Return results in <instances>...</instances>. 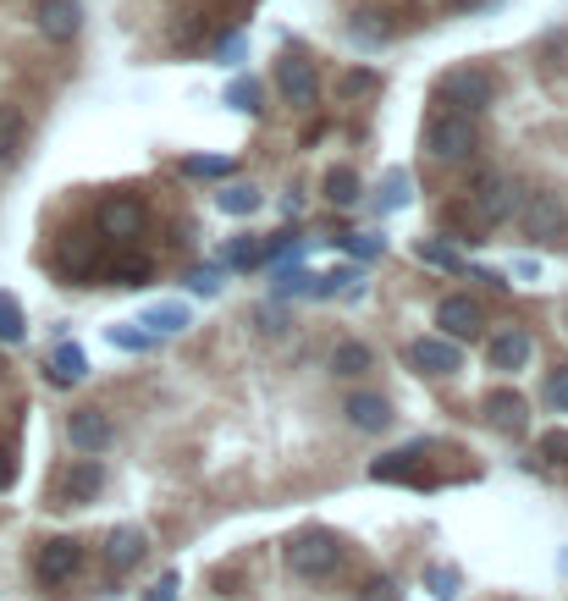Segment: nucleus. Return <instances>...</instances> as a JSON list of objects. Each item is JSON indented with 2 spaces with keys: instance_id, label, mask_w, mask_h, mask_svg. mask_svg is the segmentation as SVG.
<instances>
[{
  "instance_id": "obj_38",
  "label": "nucleus",
  "mask_w": 568,
  "mask_h": 601,
  "mask_svg": "<svg viewBox=\"0 0 568 601\" xmlns=\"http://www.w3.org/2000/svg\"><path fill=\"white\" fill-rule=\"evenodd\" d=\"M232 260H238V266H260V260H266V243H238Z\"/></svg>"
},
{
  "instance_id": "obj_3",
  "label": "nucleus",
  "mask_w": 568,
  "mask_h": 601,
  "mask_svg": "<svg viewBox=\"0 0 568 601\" xmlns=\"http://www.w3.org/2000/svg\"><path fill=\"white\" fill-rule=\"evenodd\" d=\"M426 154L430 160H441V166H458V160H469L475 154V122L464 117V111H430L426 117Z\"/></svg>"
},
{
  "instance_id": "obj_41",
  "label": "nucleus",
  "mask_w": 568,
  "mask_h": 601,
  "mask_svg": "<svg viewBox=\"0 0 568 601\" xmlns=\"http://www.w3.org/2000/svg\"><path fill=\"white\" fill-rule=\"evenodd\" d=\"M260 331L277 337V331H282V314H277V309H260Z\"/></svg>"
},
{
  "instance_id": "obj_35",
  "label": "nucleus",
  "mask_w": 568,
  "mask_h": 601,
  "mask_svg": "<svg viewBox=\"0 0 568 601\" xmlns=\"http://www.w3.org/2000/svg\"><path fill=\"white\" fill-rule=\"evenodd\" d=\"M398 204H409V177L403 171L387 177V210H398Z\"/></svg>"
},
{
  "instance_id": "obj_12",
  "label": "nucleus",
  "mask_w": 568,
  "mask_h": 601,
  "mask_svg": "<svg viewBox=\"0 0 568 601\" xmlns=\"http://www.w3.org/2000/svg\"><path fill=\"white\" fill-rule=\"evenodd\" d=\"M67 442H72L78 452H106L111 448V420H106V409H72Z\"/></svg>"
},
{
  "instance_id": "obj_29",
  "label": "nucleus",
  "mask_w": 568,
  "mask_h": 601,
  "mask_svg": "<svg viewBox=\"0 0 568 601\" xmlns=\"http://www.w3.org/2000/svg\"><path fill=\"white\" fill-rule=\"evenodd\" d=\"M28 337V320H22V309L11 293H0V342H22Z\"/></svg>"
},
{
  "instance_id": "obj_4",
  "label": "nucleus",
  "mask_w": 568,
  "mask_h": 601,
  "mask_svg": "<svg viewBox=\"0 0 568 601\" xmlns=\"http://www.w3.org/2000/svg\"><path fill=\"white\" fill-rule=\"evenodd\" d=\"M436 100H441L447 111L475 117V111H486V106L497 100V78H491L486 67H452V72L436 83Z\"/></svg>"
},
{
  "instance_id": "obj_36",
  "label": "nucleus",
  "mask_w": 568,
  "mask_h": 601,
  "mask_svg": "<svg viewBox=\"0 0 568 601\" xmlns=\"http://www.w3.org/2000/svg\"><path fill=\"white\" fill-rule=\"evenodd\" d=\"M188 288H193V293H205V299H216V293H221V271H193V277H188Z\"/></svg>"
},
{
  "instance_id": "obj_40",
  "label": "nucleus",
  "mask_w": 568,
  "mask_h": 601,
  "mask_svg": "<svg viewBox=\"0 0 568 601\" xmlns=\"http://www.w3.org/2000/svg\"><path fill=\"white\" fill-rule=\"evenodd\" d=\"M171 597H177V574H166V580L149 591V601H171Z\"/></svg>"
},
{
  "instance_id": "obj_23",
  "label": "nucleus",
  "mask_w": 568,
  "mask_h": 601,
  "mask_svg": "<svg viewBox=\"0 0 568 601\" xmlns=\"http://www.w3.org/2000/svg\"><path fill=\"white\" fill-rule=\"evenodd\" d=\"M22 133H28V128H22V111H17V106H0V166H6V160H17V150H22Z\"/></svg>"
},
{
  "instance_id": "obj_43",
  "label": "nucleus",
  "mask_w": 568,
  "mask_h": 601,
  "mask_svg": "<svg viewBox=\"0 0 568 601\" xmlns=\"http://www.w3.org/2000/svg\"><path fill=\"white\" fill-rule=\"evenodd\" d=\"M458 6H464V11H486L491 0H458Z\"/></svg>"
},
{
  "instance_id": "obj_27",
  "label": "nucleus",
  "mask_w": 568,
  "mask_h": 601,
  "mask_svg": "<svg viewBox=\"0 0 568 601\" xmlns=\"http://www.w3.org/2000/svg\"><path fill=\"white\" fill-rule=\"evenodd\" d=\"M139 325H149L155 337H160V331H182V325H188V309H182V303H155V309H143Z\"/></svg>"
},
{
  "instance_id": "obj_10",
  "label": "nucleus",
  "mask_w": 568,
  "mask_h": 601,
  "mask_svg": "<svg viewBox=\"0 0 568 601\" xmlns=\"http://www.w3.org/2000/svg\"><path fill=\"white\" fill-rule=\"evenodd\" d=\"M530 353H536V337H530L525 325H502V331L486 342L491 370H525V364H530Z\"/></svg>"
},
{
  "instance_id": "obj_7",
  "label": "nucleus",
  "mask_w": 568,
  "mask_h": 601,
  "mask_svg": "<svg viewBox=\"0 0 568 601\" xmlns=\"http://www.w3.org/2000/svg\"><path fill=\"white\" fill-rule=\"evenodd\" d=\"M100 238H111V243H133L143 238V227H149V210H143L133 193H111L106 204H100Z\"/></svg>"
},
{
  "instance_id": "obj_39",
  "label": "nucleus",
  "mask_w": 568,
  "mask_h": 601,
  "mask_svg": "<svg viewBox=\"0 0 568 601\" xmlns=\"http://www.w3.org/2000/svg\"><path fill=\"white\" fill-rule=\"evenodd\" d=\"M365 601H398L392 580H370V585H365Z\"/></svg>"
},
{
  "instance_id": "obj_11",
  "label": "nucleus",
  "mask_w": 568,
  "mask_h": 601,
  "mask_svg": "<svg viewBox=\"0 0 568 601\" xmlns=\"http://www.w3.org/2000/svg\"><path fill=\"white\" fill-rule=\"evenodd\" d=\"M33 22H39L44 39L67 44V39H78V28H83V6H78V0H39V6H33Z\"/></svg>"
},
{
  "instance_id": "obj_5",
  "label": "nucleus",
  "mask_w": 568,
  "mask_h": 601,
  "mask_svg": "<svg viewBox=\"0 0 568 601\" xmlns=\"http://www.w3.org/2000/svg\"><path fill=\"white\" fill-rule=\"evenodd\" d=\"M519 227H525V238L530 243H558L568 232V210L558 193H547V188H536V193H525L519 199Z\"/></svg>"
},
{
  "instance_id": "obj_18",
  "label": "nucleus",
  "mask_w": 568,
  "mask_h": 601,
  "mask_svg": "<svg viewBox=\"0 0 568 601\" xmlns=\"http://www.w3.org/2000/svg\"><path fill=\"white\" fill-rule=\"evenodd\" d=\"M61 266H67L72 277H94V266H100V249H94V238H89V232H72V238L61 243Z\"/></svg>"
},
{
  "instance_id": "obj_14",
  "label": "nucleus",
  "mask_w": 568,
  "mask_h": 601,
  "mask_svg": "<svg viewBox=\"0 0 568 601\" xmlns=\"http://www.w3.org/2000/svg\"><path fill=\"white\" fill-rule=\"evenodd\" d=\"M486 420H491L497 431H508V437H525V431H530V403H525L519 392L497 387V392L486 398Z\"/></svg>"
},
{
  "instance_id": "obj_31",
  "label": "nucleus",
  "mask_w": 568,
  "mask_h": 601,
  "mask_svg": "<svg viewBox=\"0 0 568 601\" xmlns=\"http://www.w3.org/2000/svg\"><path fill=\"white\" fill-rule=\"evenodd\" d=\"M111 342H117V348H133V353H139V348H149V342H155V331H133V325H111Z\"/></svg>"
},
{
  "instance_id": "obj_32",
  "label": "nucleus",
  "mask_w": 568,
  "mask_h": 601,
  "mask_svg": "<svg viewBox=\"0 0 568 601\" xmlns=\"http://www.w3.org/2000/svg\"><path fill=\"white\" fill-rule=\"evenodd\" d=\"M348 254H359V260H370V254H381V238H365V232H348V238H337Z\"/></svg>"
},
{
  "instance_id": "obj_42",
  "label": "nucleus",
  "mask_w": 568,
  "mask_h": 601,
  "mask_svg": "<svg viewBox=\"0 0 568 601\" xmlns=\"http://www.w3.org/2000/svg\"><path fill=\"white\" fill-rule=\"evenodd\" d=\"M11 480H17V463H11V452L0 448V491H6V485H11Z\"/></svg>"
},
{
  "instance_id": "obj_6",
  "label": "nucleus",
  "mask_w": 568,
  "mask_h": 601,
  "mask_svg": "<svg viewBox=\"0 0 568 601\" xmlns=\"http://www.w3.org/2000/svg\"><path fill=\"white\" fill-rule=\"evenodd\" d=\"M83 569V547L72 541V535H56V541H44L39 552H33V580L39 585H72V574Z\"/></svg>"
},
{
  "instance_id": "obj_15",
  "label": "nucleus",
  "mask_w": 568,
  "mask_h": 601,
  "mask_svg": "<svg viewBox=\"0 0 568 601\" xmlns=\"http://www.w3.org/2000/svg\"><path fill=\"white\" fill-rule=\"evenodd\" d=\"M106 491V469L94 463V458H83V463H72L67 474H61V497L67 502H94Z\"/></svg>"
},
{
  "instance_id": "obj_33",
  "label": "nucleus",
  "mask_w": 568,
  "mask_h": 601,
  "mask_svg": "<svg viewBox=\"0 0 568 601\" xmlns=\"http://www.w3.org/2000/svg\"><path fill=\"white\" fill-rule=\"evenodd\" d=\"M541 458L547 463H568V431H547L541 437Z\"/></svg>"
},
{
  "instance_id": "obj_44",
  "label": "nucleus",
  "mask_w": 568,
  "mask_h": 601,
  "mask_svg": "<svg viewBox=\"0 0 568 601\" xmlns=\"http://www.w3.org/2000/svg\"><path fill=\"white\" fill-rule=\"evenodd\" d=\"M0 370H6V364H0Z\"/></svg>"
},
{
  "instance_id": "obj_13",
  "label": "nucleus",
  "mask_w": 568,
  "mask_h": 601,
  "mask_svg": "<svg viewBox=\"0 0 568 601\" xmlns=\"http://www.w3.org/2000/svg\"><path fill=\"white\" fill-rule=\"evenodd\" d=\"M409 359H415L426 375H458V370H464V353H458L452 337H420V342L409 348Z\"/></svg>"
},
{
  "instance_id": "obj_16",
  "label": "nucleus",
  "mask_w": 568,
  "mask_h": 601,
  "mask_svg": "<svg viewBox=\"0 0 568 601\" xmlns=\"http://www.w3.org/2000/svg\"><path fill=\"white\" fill-rule=\"evenodd\" d=\"M143 552H149V541H143L139 524H122V530H111V541H106V558H111V569H117V574L139 569Z\"/></svg>"
},
{
  "instance_id": "obj_24",
  "label": "nucleus",
  "mask_w": 568,
  "mask_h": 601,
  "mask_svg": "<svg viewBox=\"0 0 568 601\" xmlns=\"http://www.w3.org/2000/svg\"><path fill=\"white\" fill-rule=\"evenodd\" d=\"M326 199H331V204H359V171H353V166L326 171Z\"/></svg>"
},
{
  "instance_id": "obj_8",
  "label": "nucleus",
  "mask_w": 568,
  "mask_h": 601,
  "mask_svg": "<svg viewBox=\"0 0 568 601\" xmlns=\"http://www.w3.org/2000/svg\"><path fill=\"white\" fill-rule=\"evenodd\" d=\"M277 89H282L292 106H315V100H320V72H315V61L287 50L282 61H277Z\"/></svg>"
},
{
  "instance_id": "obj_34",
  "label": "nucleus",
  "mask_w": 568,
  "mask_h": 601,
  "mask_svg": "<svg viewBox=\"0 0 568 601\" xmlns=\"http://www.w3.org/2000/svg\"><path fill=\"white\" fill-rule=\"evenodd\" d=\"M182 171H188V177H227V171H232V160H205V154H199V160H188Z\"/></svg>"
},
{
  "instance_id": "obj_1",
  "label": "nucleus",
  "mask_w": 568,
  "mask_h": 601,
  "mask_svg": "<svg viewBox=\"0 0 568 601\" xmlns=\"http://www.w3.org/2000/svg\"><path fill=\"white\" fill-rule=\"evenodd\" d=\"M282 558L298 580H326V574H337V563H342V541H337L331 530H298V535L287 541Z\"/></svg>"
},
{
  "instance_id": "obj_9",
  "label": "nucleus",
  "mask_w": 568,
  "mask_h": 601,
  "mask_svg": "<svg viewBox=\"0 0 568 601\" xmlns=\"http://www.w3.org/2000/svg\"><path fill=\"white\" fill-rule=\"evenodd\" d=\"M436 325H441L452 342H475L480 325H486V309H480L475 299H464V293H452V299L436 303Z\"/></svg>"
},
{
  "instance_id": "obj_28",
  "label": "nucleus",
  "mask_w": 568,
  "mask_h": 601,
  "mask_svg": "<svg viewBox=\"0 0 568 601\" xmlns=\"http://www.w3.org/2000/svg\"><path fill=\"white\" fill-rule=\"evenodd\" d=\"M415 260H420V266H436V271H458V266H464L441 238H420V243H415Z\"/></svg>"
},
{
  "instance_id": "obj_21",
  "label": "nucleus",
  "mask_w": 568,
  "mask_h": 601,
  "mask_svg": "<svg viewBox=\"0 0 568 601\" xmlns=\"http://www.w3.org/2000/svg\"><path fill=\"white\" fill-rule=\"evenodd\" d=\"M111 282H122V288H143V282H149V260L133 254V249L122 243V254L111 260Z\"/></svg>"
},
{
  "instance_id": "obj_22",
  "label": "nucleus",
  "mask_w": 568,
  "mask_h": 601,
  "mask_svg": "<svg viewBox=\"0 0 568 601\" xmlns=\"http://www.w3.org/2000/svg\"><path fill=\"white\" fill-rule=\"evenodd\" d=\"M415 463H420V448H403V452H392V458H376L370 474L376 480H415Z\"/></svg>"
},
{
  "instance_id": "obj_20",
  "label": "nucleus",
  "mask_w": 568,
  "mask_h": 601,
  "mask_svg": "<svg viewBox=\"0 0 568 601\" xmlns=\"http://www.w3.org/2000/svg\"><path fill=\"white\" fill-rule=\"evenodd\" d=\"M365 94H381V72L353 67V72H342V78H337V100H365Z\"/></svg>"
},
{
  "instance_id": "obj_2",
  "label": "nucleus",
  "mask_w": 568,
  "mask_h": 601,
  "mask_svg": "<svg viewBox=\"0 0 568 601\" xmlns=\"http://www.w3.org/2000/svg\"><path fill=\"white\" fill-rule=\"evenodd\" d=\"M519 182L514 177H502V171H480L475 177V188H469V216L480 221V227H502V221H514L519 216Z\"/></svg>"
},
{
  "instance_id": "obj_30",
  "label": "nucleus",
  "mask_w": 568,
  "mask_h": 601,
  "mask_svg": "<svg viewBox=\"0 0 568 601\" xmlns=\"http://www.w3.org/2000/svg\"><path fill=\"white\" fill-rule=\"evenodd\" d=\"M227 100H232L238 111H249V117H260V111H266V106H260V83H255V78H249V83H232V89H227Z\"/></svg>"
},
{
  "instance_id": "obj_37",
  "label": "nucleus",
  "mask_w": 568,
  "mask_h": 601,
  "mask_svg": "<svg viewBox=\"0 0 568 601\" xmlns=\"http://www.w3.org/2000/svg\"><path fill=\"white\" fill-rule=\"evenodd\" d=\"M547 398H552V409H568V370H558V375L547 381Z\"/></svg>"
},
{
  "instance_id": "obj_25",
  "label": "nucleus",
  "mask_w": 568,
  "mask_h": 601,
  "mask_svg": "<svg viewBox=\"0 0 568 601\" xmlns=\"http://www.w3.org/2000/svg\"><path fill=\"white\" fill-rule=\"evenodd\" d=\"M227 216H255L260 210V188L255 182H232V188H221V199H216Z\"/></svg>"
},
{
  "instance_id": "obj_17",
  "label": "nucleus",
  "mask_w": 568,
  "mask_h": 601,
  "mask_svg": "<svg viewBox=\"0 0 568 601\" xmlns=\"http://www.w3.org/2000/svg\"><path fill=\"white\" fill-rule=\"evenodd\" d=\"M342 414H348L353 431H387V420H392L387 398H376V392H353V398L342 403Z\"/></svg>"
},
{
  "instance_id": "obj_26",
  "label": "nucleus",
  "mask_w": 568,
  "mask_h": 601,
  "mask_svg": "<svg viewBox=\"0 0 568 601\" xmlns=\"http://www.w3.org/2000/svg\"><path fill=\"white\" fill-rule=\"evenodd\" d=\"M331 370L337 375H365L370 370V348L365 342H337L331 348Z\"/></svg>"
},
{
  "instance_id": "obj_19",
  "label": "nucleus",
  "mask_w": 568,
  "mask_h": 601,
  "mask_svg": "<svg viewBox=\"0 0 568 601\" xmlns=\"http://www.w3.org/2000/svg\"><path fill=\"white\" fill-rule=\"evenodd\" d=\"M83 375H89V359H83V348L61 342V348L50 353V381H56V387H78Z\"/></svg>"
}]
</instances>
